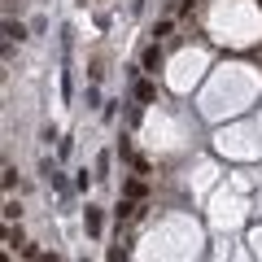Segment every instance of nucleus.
<instances>
[{"label": "nucleus", "mask_w": 262, "mask_h": 262, "mask_svg": "<svg viewBox=\"0 0 262 262\" xmlns=\"http://www.w3.org/2000/svg\"><path fill=\"white\" fill-rule=\"evenodd\" d=\"M5 35L9 39H27V27H22V22H5Z\"/></svg>", "instance_id": "4"}, {"label": "nucleus", "mask_w": 262, "mask_h": 262, "mask_svg": "<svg viewBox=\"0 0 262 262\" xmlns=\"http://www.w3.org/2000/svg\"><path fill=\"white\" fill-rule=\"evenodd\" d=\"M158 66H162V48L153 44V48H144V70H153V75H158Z\"/></svg>", "instance_id": "3"}, {"label": "nucleus", "mask_w": 262, "mask_h": 262, "mask_svg": "<svg viewBox=\"0 0 262 262\" xmlns=\"http://www.w3.org/2000/svg\"><path fill=\"white\" fill-rule=\"evenodd\" d=\"M39 262H61V258H57V253H39Z\"/></svg>", "instance_id": "5"}, {"label": "nucleus", "mask_w": 262, "mask_h": 262, "mask_svg": "<svg viewBox=\"0 0 262 262\" xmlns=\"http://www.w3.org/2000/svg\"><path fill=\"white\" fill-rule=\"evenodd\" d=\"M136 101L153 105V101H158V83H153V79H140V83H136Z\"/></svg>", "instance_id": "1"}, {"label": "nucleus", "mask_w": 262, "mask_h": 262, "mask_svg": "<svg viewBox=\"0 0 262 262\" xmlns=\"http://www.w3.org/2000/svg\"><path fill=\"white\" fill-rule=\"evenodd\" d=\"M83 227H88V236H101V210H96V206H88V214H83Z\"/></svg>", "instance_id": "2"}]
</instances>
